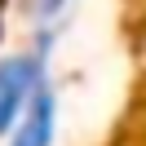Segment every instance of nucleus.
<instances>
[{
    "instance_id": "nucleus-1",
    "label": "nucleus",
    "mask_w": 146,
    "mask_h": 146,
    "mask_svg": "<svg viewBox=\"0 0 146 146\" xmlns=\"http://www.w3.org/2000/svg\"><path fill=\"white\" fill-rule=\"evenodd\" d=\"M36 84H40V58L18 53V58H5L0 62V133L13 128L18 111L36 93Z\"/></svg>"
},
{
    "instance_id": "nucleus-2",
    "label": "nucleus",
    "mask_w": 146,
    "mask_h": 146,
    "mask_svg": "<svg viewBox=\"0 0 146 146\" xmlns=\"http://www.w3.org/2000/svg\"><path fill=\"white\" fill-rule=\"evenodd\" d=\"M27 115H22L18 133H13L9 146H49L53 142V93L44 89V84H36V93L27 98Z\"/></svg>"
},
{
    "instance_id": "nucleus-3",
    "label": "nucleus",
    "mask_w": 146,
    "mask_h": 146,
    "mask_svg": "<svg viewBox=\"0 0 146 146\" xmlns=\"http://www.w3.org/2000/svg\"><path fill=\"white\" fill-rule=\"evenodd\" d=\"M66 0H31V9H36V18H53L58 9H62Z\"/></svg>"
}]
</instances>
